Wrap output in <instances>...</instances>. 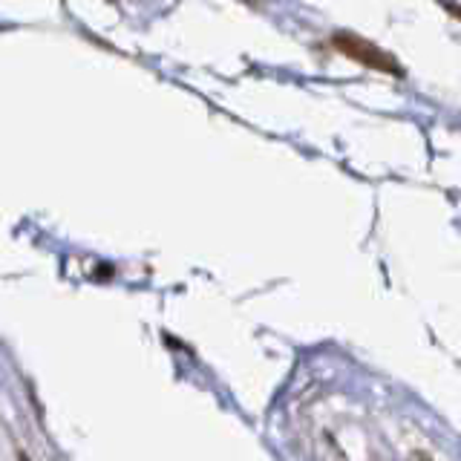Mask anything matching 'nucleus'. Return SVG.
Returning a JSON list of instances; mask_svg holds the SVG:
<instances>
[{
	"label": "nucleus",
	"instance_id": "nucleus-1",
	"mask_svg": "<svg viewBox=\"0 0 461 461\" xmlns=\"http://www.w3.org/2000/svg\"><path fill=\"white\" fill-rule=\"evenodd\" d=\"M331 43H335V50L343 52V55H349L355 58L357 64H364L369 69H378V72H389V76H403V69L401 64L395 61L393 55H386L384 50H378L375 43L364 41V38H357L352 32H335L331 35Z\"/></svg>",
	"mask_w": 461,
	"mask_h": 461
}]
</instances>
